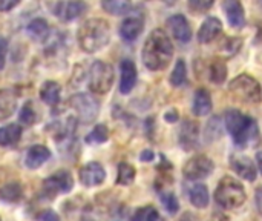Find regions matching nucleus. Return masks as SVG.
<instances>
[{
  "label": "nucleus",
  "mask_w": 262,
  "mask_h": 221,
  "mask_svg": "<svg viewBox=\"0 0 262 221\" xmlns=\"http://www.w3.org/2000/svg\"><path fill=\"white\" fill-rule=\"evenodd\" d=\"M51 158V151L43 145H34L28 149L25 157V165L29 169H38L41 168L48 160Z\"/></svg>",
  "instance_id": "obj_19"
},
{
  "label": "nucleus",
  "mask_w": 262,
  "mask_h": 221,
  "mask_svg": "<svg viewBox=\"0 0 262 221\" xmlns=\"http://www.w3.org/2000/svg\"><path fill=\"white\" fill-rule=\"evenodd\" d=\"M198 142H200V126L196 122L186 118L181 126H180V132H178V143L184 151H193L198 148Z\"/></svg>",
  "instance_id": "obj_11"
},
{
  "label": "nucleus",
  "mask_w": 262,
  "mask_h": 221,
  "mask_svg": "<svg viewBox=\"0 0 262 221\" xmlns=\"http://www.w3.org/2000/svg\"><path fill=\"white\" fill-rule=\"evenodd\" d=\"M215 169L213 162L207 155H195L189 158L183 166V175L184 178L190 182H198L207 178Z\"/></svg>",
  "instance_id": "obj_8"
},
{
  "label": "nucleus",
  "mask_w": 262,
  "mask_h": 221,
  "mask_svg": "<svg viewBox=\"0 0 262 221\" xmlns=\"http://www.w3.org/2000/svg\"><path fill=\"white\" fill-rule=\"evenodd\" d=\"M78 46L88 52L94 54L106 48L111 42V26L104 18H88L77 32Z\"/></svg>",
  "instance_id": "obj_3"
},
{
  "label": "nucleus",
  "mask_w": 262,
  "mask_h": 221,
  "mask_svg": "<svg viewBox=\"0 0 262 221\" xmlns=\"http://www.w3.org/2000/svg\"><path fill=\"white\" fill-rule=\"evenodd\" d=\"M51 12L63 22H72L84 14L88 5L83 2H54L48 3Z\"/></svg>",
  "instance_id": "obj_10"
},
{
  "label": "nucleus",
  "mask_w": 262,
  "mask_h": 221,
  "mask_svg": "<svg viewBox=\"0 0 262 221\" xmlns=\"http://www.w3.org/2000/svg\"><path fill=\"white\" fill-rule=\"evenodd\" d=\"M173 57V45L163 29H154L144 42L141 58L149 71H163Z\"/></svg>",
  "instance_id": "obj_2"
},
{
  "label": "nucleus",
  "mask_w": 262,
  "mask_h": 221,
  "mask_svg": "<svg viewBox=\"0 0 262 221\" xmlns=\"http://www.w3.org/2000/svg\"><path fill=\"white\" fill-rule=\"evenodd\" d=\"M49 23L45 18H34L26 25V32L34 40H46L49 37Z\"/></svg>",
  "instance_id": "obj_26"
},
{
  "label": "nucleus",
  "mask_w": 262,
  "mask_h": 221,
  "mask_svg": "<svg viewBox=\"0 0 262 221\" xmlns=\"http://www.w3.org/2000/svg\"><path fill=\"white\" fill-rule=\"evenodd\" d=\"M154 151L152 149H144L141 154H140V160L141 162H144V163H147V162H152L154 160Z\"/></svg>",
  "instance_id": "obj_42"
},
{
  "label": "nucleus",
  "mask_w": 262,
  "mask_h": 221,
  "mask_svg": "<svg viewBox=\"0 0 262 221\" xmlns=\"http://www.w3.org/2000/svg\"><path fill=\"white\" fill-rule=\"evenodd\" d=\"M187 82V68H186V62L183 58H178L175 63V68L170 74V85L178 88L183 86Z\"/></svg>",
  "instance_id": "obj_32"
},
{
  "label": "nucleus",
  "mask_w": 262,
  "mask_h": 221,
  "mask_svg": "<svg viewBox=\"0 0 262 221\" xmlns=\"http://www.w3.org/2000/svg\"><path fill=\"white\" fill-rule=\"evenodd\" d=\"M223 129H224V123H221V118H220V117L210 118L209 123H207V126H206V131H204L206 142H207V143H212V142L221 138Z\"/></svg>",
  "instance_id": "obj_30"
},
{
  "label": "nucleus",
  "mask_w": 262,
  "mask_h": 221,
  "mask_svg": "<svg viewBox=\"0 0 262 221\" xmlns=\"http://www.w3.org/2000/svg\"><path fill=\"white\" fill-rule=\"evenodd\" d=\"M213 6V2L210 0V2H203V0H190L189 2V8L193 11V12H206V11H209L210 8Z\"/></svg>",
  "instance_id": "obj_36"
},
{
  "label": "nucleus",
  "mask_w": 262,
  "mask_h": 221,
  "mask_svg": "<svg viewBox=\"0 0 262 221\" xmlns=\"http://www.w3.org/2000/svg\"><path fill=\"white\" fill-rule=\"evenodd\" d=\"M35 120H37L35 108H34L32 102H26V103L21 106L20 112H18V122H20L21 125H25V126H31V125L35 123Z\"/></svg>",
  "instance_id": "obj_34"
},
{
  "label": "nucleus",
  "mask_w": 262,
  "mask_h": 221,
  "mask_svg": "<svg viewBox=\"0 0 262 221\" xmlns=\"http://www.w3.org/2000/svg\"><path fill=\"white\" fill-rule=\"evenodd\" d=\"M144 221H163V218L160 217V214H158V211L155 208H147Z\"/></svg>",
  "instance_id": "obj_40"
},
{
  "label": "nucleus",
  "mask_w": 262,
  "mask_h": 221,
  "mask_svg": "<svg viewBox=\"0 0 262 221\" xmlns=\"http://www.w3.org/2000/svg\"><path fill=\"white\" fill-rule=\"evenodd\" d=\"M0 221H2V218H0Z\"/></svg>",
  "instance_id": "obj_46"
},
{
  "label": "nucleus",
  "mask_w": 262,
  "mask_h": 221,
  "mask_svg": "<svg viewBox=\"0 0 262 221\" xmlns=\"http://www.w3.org/2000/svg\"><path fill=\"white\" fill-rule=\"evenodd\" d=\"M137 171L130 163L121 162L118 165V172H117V185L120 186H130L135 182Z\"/></svg>",
  "instance_id": "obj_27"
},
{
  "label": "nucleus",
  "mask_w": 262,
  "mask_h": 221,
  "mask_svg": "<svg viewBox=\"0 0 262 221\" xmlns=\"http://www.w3.org/2000/svg\"><path fill=\"white\" fill-rule=\"evenodd\" d=\"M6 54H8V40L3 38V37H0V71L5 68Z\"/></svg>",
  "instance_id": "obj_38"
},
{
  "label": "nucleus",
  "mask_w": 262,
  "mask_h": 221,
  "mask_svg": "<svg viewBox=\"0 0 262 221\" xmlns=\"http://www.w3.org/2000/svg\"><path fill=\"white\" fill-rule=\"evenodd\" d=\"M223 32V23L220 18L216 17H207L200 31H198V42L203 43V45H207L210 42H213L220 34Z\"/></svg>",
  "instance_id": "obj_18"
},
{
  "label": "nucleus",
  "mask_w": 262,
  "mask_h": 221,
  "mask_svg": "<svg viewBox=\"0 0 262 221\" xmlns=\"http://www.w3.org/2000/svg\"><path fill=\"white\" fill-rule=\"evenodd\" d=\"M161 203H163L164 209L169 214H177L178 209H180V202H178V198H177V195L173 192H164L161 195Z\"/></svg>",
  "instance_id": "obj_35"
},
{
  "label": "nucleus",
  "mask_w": 262,
  "mask_h": 221,
  "mask_svg": "<svg viewBox=\"0 0 262 221\" xmlns=\"http://www.w3.org/2000/svg\"><path fill=\"white\" fill-rule=\"evenodd\" d=\"M227 77V65L223 58H215L210 63V80L216 85H223Z\"/></svg>",
  "instance_id": "obj_29"
},
{
  "label": "nucleus",
  "mask_w": 262,
  "mask_h": 221,
  "mask_svg": "<svg viewBox=\"0 0 262 221\" xmlns=\"http://www.w3.org/2000/svg\"><path fill=\"white\" fill-rule=\"evenodd\" d=\"M88 221H91V220H88Z\"/></svg>",
  "instance_id": "obj_47"
},
{
  "label": "nucleus",
  "mask_w": 262,
  "mask_h": 221,
  "mask_svg": "<svg viewBox=\"0 0 262 221\" xmlns=\"http://www.w3.org/2000/svg\"><path fill=\"white\" fill-rule=\"evenodd\" d=\"M37 220L38 221H60V217L55 211L52 209H45L41 211L38 215H37Z\"/></svg>",
  "instance_id": "obj_37"
},
{
  "label": "nucleus",
  "mask_w": 262,
  "mask_h": 221,
  "mask_svg": "<svg viewBox=\"0 0 262 221\" xmlns=\"http://www.w3.org/2000/svg\"><path fill=\"white\" fill-rule=\"evenodd\" d=\"M177 221H198V218L193 215V214H190V212H186V214H183L180 218Z\"/></svg>",
  "instance_id": "obj_43"
},
{
  "label": "nucleus",
  "mask_w": 262,
  "mask_h": 221,
  "mask_svg": "<svg viewBox=\"0 0 262 221\" xmlns=\"http://www.w3.org/2000/svg\"><path fill=\"white\" fill-rule=\"evenodd\" d=\"M189 198H190V203L198 208V209H204L209 206V202H210V195H209V189L206 185L203 183H196V185H192L189 188Z\"/></svg>",
  "instance_id": "obj_24"
},
{
  "label": "nucleus",
  "mask_w": 262,
  "mask_h": 221,
  "mask_svg": "<svg viewBox=\"0 0 262 221\" xmlns=\"http://www.w3.org/2000/svg\"><path fill=\"white\" fill-rule=\"evenodd\" d=\"M247 200L244 186L233 177H223L215 191V202L223 209H238Z\"/></svg>",
  "instance_id": "obj_4"
},
{
  "label": "nucleus",
  "mask_w": 262,
  "mask_h": 221,
  "mask_svg": "<svg viewBox=\"0 0 262 221\" xmlns=\"http://www.w3.org/2000/svg\"><path fill=\"white\" fill-rule=\"evenodd\" d=\"M209 221H230V218L226 214H215Z\"/></svg>",
  "instance_id": "obj_44"
},
{
  "label": "nucleus",
  "mask_w": 262,
  "mask_h": 221,
  "mask_svg": "<svg viewBox=\"0 0 262 221\" xmlns=\"http://www.w3.org/2000/svg\"><path fill=\"white\" fill-rule=\"evenodd\" d=\"M223 9L226 11L227 20L233 28H243L246 25V12H244L241 2L226 0V2H223Z\"/></svg>",
  "instance_id": "obj_20"
},
{
  "label": "nucleus",
  "mask_w": 262,
  "mask_h": 221,
  "mask_svg": "<svg viewBox=\"0 0 262 221\" xmlns=\"http://www.w3.org/2000/svg\"><path fill=\"white\" fill-rule=\"evenodd\" d=\"M167 26H169L172 35L178 42H183V43L190 42V38H192V28L189 25V20L183 14H175V15L169 17Z\"/></svg>",
  "instance_id": "obj_15"
},
{
  "label": "nucleus",
  "mask_w": 262,
  "mask_h": 221,
  "mask_svg": "<svg viewBox=\"0 0 262 221\" xmlns=\"http://www.w3.org/2000/svg\"><path fill=\"white\" fill-rule=\"evenodd\" d=\"M60 97H61V86L57 82L48 80L41 85L40 98L43 103H46L49 106H57L60 103Z\"/></svg>",
  "instance_id": "obj_22"
},
{
  "label": "nucleus",
  "mask_w": 262,
  "mask_h": 221,
  "mask_svg": "<svg viewBox=\"0 0 262 221\" xmlns=\"http://www.w3.org/2000/svg\"><path fill=\"white\" fill-rule=\"evenodd\" d=\"M101 8L112 15H123L132 9V3L126 0H106L101 2Z\"/></svg>",
  "instance_id": "obj_28"
},
{
  "label": "nucleus",
  "mask_w": 262,
  "mask_h": 221,
  "mask_svg": "<svg viewBox=\"0 0 262 221\" xmlns=\"http://www.w3.org/2000/svg\"><path fill=\"white\" fill-rule=\"evenodd\" d=\"M114 68L112 65L103 62V60H97L91 65L89 68V89L97 94V95H103L107 94L114 85Z\"/></svg>",
  "instance_id": "obj_6"
},
{
  "label": "nucleus",
  "mask_w": 262,
  "mask_h": 221,
  "mask_svg": "<svg viewBox=\"0 0 262 221\" xmlns=\"http://www.w3.org/2000/svg\"><path fill=\"white\" fill-rule=\"evenodd\" d=\"M21 138V126L17 123L6 125L0 128V146L2 148H11L15 146Z\"/></svg>",
  "instance_id": "obj_23"
},
{
  "label": "nucleus",
  "mask_w": 262,
  "mask_h": 221,
  "mask_svg": "<svg viewBox=\"0 0 262 221\" xmlns=\"http://www.w3.org/2000/svg\"><path fill=\"white\" fill-rule=\"evenodd\" d=\"M224 126L239 149L256 146L261 140L258 123L253 117L238 109H229L224 114Z\"/></svg>",
  "instance_id": "obj_1"
},
{
  "label": "nucleus",
  "mask_w": 262,
  "mask_h": 221,
  "mask_svg": "<svg viewBox=\"0 0 262 221\" xmlns=\"http://www.w3.org/2000/svg\"><path fill=\"white\" fill-rule=\"evenodd\" d=\"M23 198V186L18 182L5 183L0 188V200L5 203H18Z\"/></svg>",
  "instance_id": "obj_25"
},
{
  "label": "nucleus",
  "mask_w": 262,
  "mask_h": 221,
  "mask_svg": "<svg viewBox=\"0 0 262 221\" xmlns=\"http://www.w3.org/2000/svg\"><path fill=\"white\" fill-rule=\"evenodd\" d=\"M256 168L259 169V172L262 174V151H259L256 154Z\"/></svg>",
  "instance_id": "obj_45"
},
{
  "label": "nucleus",
  "mask_w": 262,
  "mask_h": 221,
  "mask_svg": "<svg viewBox=\"0 0 262 221\" xmlns=\"http://www.w3.org/2000/svg\"><path fill=\"white\" fill-rule=\"evenodd\" d=\"M120 72H121V77H120V92L127 95L129 92H132V89L135 88L137 85V80H138V71H137V66L132 60L129 58H124L120 65Z\"/></svg>",
  "instance_id": "obj_14"
},
{
  "label": "nucleus",
  "mask_w": 262,
  "mask_h": 221,
  "mask_svg": "<svg viewBox=\"0 0 262 221\" xmlns=\"http://www.w3.org/2000/svg\"><path fill=\"white\" fill-rule=\"evenodd\" d=\"M229 92L230 95L241 102V103H259L262 100V91L259 82L249 75V74H239L229 83Z\"/></svg>",
  "instance_id": "obj_5"
},
{
  "label": "nucleus",
  "mask_w": 262,
  "mask_h": 221,
  "mask_svg": "<svg viewBox=\"0 0 262 221\" xmlns=\"http://www.w3.org/2000/svg\"><path fill=\"white\" fill-rule=\"evenodd\" d=\"M213 105H212V95L206 88H200L195 92L193 97V105H192V112L196 117H206L210 114Z\"/></svg>",
  "instance_id": "obj_21"
},
{
  "label": "nucleus",
  "mask_w": 262,
  "mask_h": 221,
  "mask_svg": "<svg viewBox=\"0 0 262 221\" xmlns=\"http://www.w3.org/2000/svg\"><path fill=\"white\" fill-rule=\"evenodd\" d=\"M74 189V178L68 171H57L43 182V194L54 198L58 194H69Z\"/></svg>",
  "instance_id": "obj_9"
},
{
  "label": "nucleus",
  "mask_w": 262,
  "mask_h": 221,
  "mask_svg": "<svg viewBox=\"0 0 262 221\" xmlns=\"http://www.w3.org/2000/svg\"><path fill=\"white\" fill-rule=\"evenodd\" d=\"M78 178H80L81 185L86 186V188L100 186V185H103V182L106 180V171H104V168H103L101 163H98V162H91V163L84 165V166L80 169Z\"/></svg>",
  "instance_id": "obj_12"
},
{
  "label": "nucleus",
  "mask_w": 262,
  "mask_h": 221,
  "mask_svg": "<svg viewBox=\"0 0 262 221\" xmlns=\"http://www.w3.org/2000/svg\"><path fill=\"white\" fill-rule=\"evenodd\" d=\"M230 165H232V169L241 178H244L247 182H255L256 180V177H258V168H256V165L249 157H244V155H232Z\"/></svg>",
  "instance_id": "obj_16"
},
{
  "label": "nucleus",
  "mask_w": 262,
  "mask_h": 221,
  "mask_svg": "<svg viewBox=\"0 0 262 221\" xmlns=\"http://www.w3.org/2000/svg\"><path fill=\"white\" fill-rule=\"evenodd\" d=\"M241 45H243L241 38H236V37H232V35H226V38L220 45V52L223 55H226V57H232V55H235L239 51Z\"/></svg>",
  "instance_id": "obj_33"
},
{
  "label": "nucleus",
  "mask_w": 262,
  "mask_h": 221,
  "mask_svg": "<svg viewBox=\"0 0 262 221\" xmlns=\"http://www.w3.org/2000/svg\"><path fill=\"white\" fill-rule=\"evenodd\" d=\"M109 140V128L103 123L95 125L94 129L86 135V143L89 145H101Z\"/></svg>",
  "instance_id": "obj_31"
},
{
  "label": "nucleus",
  "mask_w": 262,
  "mask_h": 221,
  "mask_svg": "<svg viewBox=\"0 0 262 221\" xmlns=\"http://www.w3.org/2000/svg\"><path fill=\"white\" fill-rule=\"evenodd\" d=\"M178 118H180V115H178V111H177V109H170V111H167V112L164 114V120H166L167 123H177Z\"/></svg>",
  "instance_id": "obj_41"
},
{
  "label": "nucleus",
  "mask_w": 262,
  "mask_h": 221,
  "mask_svg": "<svg viewBox=\"0 0 262 221\" xmlns=\"http://www.w3.org/2000/svg\"><path fill=\"white\" fill-rule=\"evenodd\" d=\"M69 106L75 111L77 118L81 123H94L100 114V102L91 94H74L69 98Z\"/></svg>",
  "instance_id": "obj_7"
},
{
  "label": "nucleus",
  "mask_w": 262,
  "mask_h": 221,
  "mask_svg": "<svg viewBox=\"0 0 262 221\" xmlns=\"http://www.w3.org/2000/svg\"><path fill=\"white\" fill-rule=\"evenodd\" d=\"M18 0H0V11L2 12H8L11 9H14L15 6H18Z\"/></svg>",
  "instance_id": "obj_39"
},
{
  "label": "nucleus",
  "mask_w": 262,
  "mask_h": 221,
  "mask_svg": "<svg viewBox=\"0 0 262 221\" xmlns=\"http://www.w3.org/2000/svg\"><path fill=\"white\" fill-rule=\"evenodd\" d=\"M144 29V20L140 15H129L120 26V35L126 42H134L140 37Z\"/></svg>",
  "instance_id": "obj_17"
},
{
  "label": "nucleus",
  "mask_w": 262,
  "mask_h": 221,
  "mask_svg": "<svg viewBox=\"0 0 262 221\" xmlns=\"http://www.w3.org/2000/svg\"><path fill=\"white\" fill-rule=\"evenodd\" d=\"M18 88H2L0 89V122L12 117L18 105Z\"/></svg>",
  "instance_id": "obj_13"
}]
</instances>
